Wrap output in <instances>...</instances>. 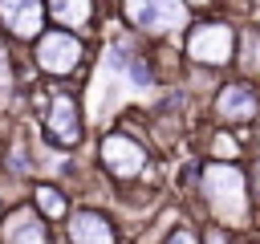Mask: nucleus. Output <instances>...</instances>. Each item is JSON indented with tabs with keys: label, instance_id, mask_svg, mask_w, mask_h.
<instances>
[{
	"label": "nucleus",
	"instance_id": "1",
	"mask_svg": "<svg viewBox=\"0 0 260 244\" xmlns=\"http://www.w3.org/2000/svg\"><path fill=\"white\" fill-rule=\"evenodd\" d=\"M199 195L211 211L215 224H228V228H248L252 220V207H248V179L236 163H211L207 171H199Z\"/></svg>",
	"mask_w": 260,
	"mask_h": 244
},
{
	"label": "nucleus",
	"instance_id": "2",
	"mask_svg": "<svg viewBox=\"0 0 260 244\" xmlns=\"http://www.w3.org/2000/svg\"><path fill=\"white\" fill-rule=\"evenodd\" d=\"M183 49H187V61H191V65L223 69V65H232V57H236V24H228L223 16L199 20V24L187 33Z\"/></svg>",
	"mask_w": 260,
	"mask_h": 244
},
{
	"label": "nucleus",
	"instance_id": "3",
	"mask_svg": "<svg viewBox=\"0 0 260 244\" xmlns=\"http://www.w3.org/2000/svg\"><path fill=\"white\" fill-rule=\"evenodd\" d=\"M32 61L41 73L49 77H69L81 69L85 61V45L77 33H65V28H45L37 41H32Z\"/></svg>",
	"mask_w": 260,
	"mask_h": 244
},
{
	"label": "nucleus",
	"instance_id": "4",
	"mask_svg": "<svg viewBox=\"0 0 260 244\" xmlns=\"http://www.w3.org/2000/svg\"><path fill=\"white\" fill-rule=\"evenodd\" d=\"M122 16L146 37H171L187 24L183 0H122Z\"/></svg>",
	"mask_w": 260,
	"mask_h": 244
},
{
	"label": "nucleus",
	"instance_id": "5",
	"mask_svg": "<svg viewBox=\"0 0 260 244\" xmlns=\"http://www.w3.org/2000/svg\"><path fill=\"white\" fill-rule=\"evenodd\" d=\"M41 130L53 146L73 150L81 142V102L69 89H53L49 102H45V114H41Z\"/></svg>",
	"mask_w": 260,
	"mask_h": 244
},
{
	"label": "nucleus",
	"instance_id": "6",
	"mask_svg": "<svg viewBox=\"0 0 260 244\" xmlns=\"http://www.w3.org/2000/svg\"><path fill=\"white\" fill-rule=\"evenodd\" d=\"M98 163H102L114 179L130 183V179H138V175L146 171L150 155H146V146H142L134 134L114 130V134H106V138H102V146H98Z\"/></svg>",
	"mask_w": 260,
	"mask_h": 244
},
{
	"label": "nucleus",
	"instance_id": "7",
	"mask_svg": "<svg viewBox=\"0 0 260 244\" xmlns=\"http://www.w3.org/2000/svg\"><path fill=\"white\" fill-rule=\"evenodd\" d=\"M211 114L219 126H248L260 118V89L244 77V81H223L211 98Z\"/></svg>",
	"mask_w": 260,
	"mask_h": 244
},
{
	"label": "nucleus",
	"instance_id": "8",
	"mask_svg": "<svg viewBox=\"0 0 260 244\" xmlns=\"http://www.w3.org/2000/svg\"><path fill=\"white\" fill-rule=\"evenodd\" d=\"M106 69H110L118 81L134 85V89H146V85H150V61L142 57V49H138L130 37L110 41V49H106Z\"/></svg>",
	"mask_w": 260,
	"mask_h": 244
},
{
	"label": "nucleus",
	"instance_id": "9",
	"mask_svg": "<svg viewBox=\"0 0 260 244\" xmlns=\"http://www.w3.org/2000/svg\"><path fill=\"white\" fill-rule=\"evenodd\" d=\"M0 28L16 41H37L45 33V0H0Z\"/></svg>",
	"mask_w": 260,
	"mask_h": 244
},
{
	"label": "nucleus",
	"instance_id": "10",
	"mask_svg": "<svg viewBox=\"0 0 260 244\" xmlns=\"http://www.w3.org/2000/svg\"><path fill=\"white\" fill-rule=\"evenodd\" d=\"M0 244H49V224L32 203L12 207L0 216Z\"/></svg>",
	"mask_w": 260,
	"mask_h": 244
},
{
	"label": "nucleus",
	"instance_id": "11",
	"mask_svg": "<svg viewBox=\"0 0 260 244\" xmlns=\"http://www.w3.org/2000/svg\"><path fill=\"white\" fill-rule=\"evenodd\" d=\"M69 232V244H118V232L110 224V216L93 211V207H77L65 224Z\"/></svg>",
	"mask_w": 260,
	"mask_h": 244
},
{
	"label": "nucleus",
	"instance_id": "12",
	"mask_svg": "<svg viewBox=\"0 0 260 244\" xmlns=\"http://www.w3.org/2000/svg\"><path fill=\"white\" fill-rule=\"evenodd\" d=\"M45 16L57 20L65 33H89L98 16V0H45Z\"/></svg>",
	"mask_w": 260,
	"mask_h": 244
},
{
	"label": "nucleus",
	"instance_id": "13",
	"mask_svg": "<svg viewBox=\"0 0 260 244\" xmlns=\"http://www.w3.org/2000/svg\"><path fill=\"white\" fill-rule=\"evenodd\" d=\"M232 61L240 65L244 77H260V28H244L236 37V57Z\"/></svg>",
	"mask_w": 260,
	"mask_h": 244
},
{
	"label": "nucleus",
	"instance_id": "14",
	"mask_svg": "<svg viewBox=\"0 0 260 244\" xmlns=\"http://www.w3.org/2000/svg\"><path fill=\"white\" fill-rule=\"evenodd\" d=\"M32 203H37V211H41L45 220L65 216V191H57L53 183H37V187H32Z\"/></svg>",
	"mask_w": 260,
	"mask_h": 244
},
{
	"label": "nucleus",
	"instance_id": "15",
	"mask_svg": "<svg viewBox=\"0 0 260 244\" xmlns=\"http://www.w3.org/2000/svg\"><path fill=\"white\" fill-rule=\"evenodd\" d=\"M16 85V69H12V53H8V45L0 41V94H8Z\"/></svg>",
	"mask_w": 260,
	"mask_h": 244
},
{
	"label": "nucleus",
	"instance_id": "16",
	"mask_svg": "<svg viewBox=\"0 0 260 244\" xmlns=\"http://www.w3.org/2000/svg\"><path fill=\"white\" fill-rule=\"evenodd\" d=\"M162 244H199V236H195L187 224H179V228H171V232H167V240H162Z\"/></svg>",
	"mask_w": 260,
	"mask_h": 244
},
{
	"label": "nucleus",
	"instance_id": "17",
	"mask_svg": "<svg viewBox=\"0 0 260 244\" xmlns=\"http://www.w3.org/2000/svg\"><path fill=\"white\" fill-rule=\"evenodd\" d=\"M199 244H232V240H228V228H223V224H211V228L199 236Z\"/></svg>",
	"mask_w": 260,
	"mask_h": 244
},
{
	"label": "nucleus",
	"instance_id": "18",
	"mask_svg": "<svg viewBox=\"0 0 260 244\" xmlns=\"http://www.w3.org/2000/svg\"><path fill=\"white\" fill-rule=\"evenodd\" d=\"M252 195H256V203H260V159L252 163Z\"/></svg>",
	"mask_w": 260,
	"mask_h": 244
},
{
	"label": "nucleus",
	"instance_id": "19",
	"mask_svg": "<svg viewBox=\"0 0 260 244\" xmlns=\"http://www.w3.org/2000/svg\"><path fill=\"white\" fill-rule=\"evenodd\" d=\"M183 4H199V8H203V4H211V0H183Z\"/></svg>",
	"mask_w": 260,
	"mask_h": 244
},
{
	"label": "nucleus",
	"instance_id": "20",
	"mask_svg": "<svg viewBox=\"0 0 260 244\" xmlns=\"http://www.w3.org/2000/svg\"><path fill=\"white\" fill-rule=\"evenodd\" d=\"M256 150H260V126H256Z\"/></svg>",
	"mask_w": 260,
	"mask_h": 244
}]
</instances>
